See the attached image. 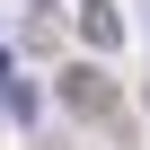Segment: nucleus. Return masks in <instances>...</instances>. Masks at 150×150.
Wrapping results in <instances>:
<instances>
[{"instance_id": "nucleus-1", "label": "nucleus", "mask_w": 150, "mask_h": 150, "mask_svg": "<svg viewBox=\"0 0 150 150\" xmlns=\"http://www.w3.org/2000/svg\"><path fill=\"white\" fill-rule=\"evenodd\" d=\"M53 88L80 106V115H97V124H115V115H124V97H115V80H106L97 62H71V71H53Z\"/></svg>"}, {"instance_id": "nucleus-2", "label": "nucleus", "mask_w": 150, "mask_h": 150, "mask_svg": "<svg viewBox=\"0 0 150 150\" xmlns=\"http://www.w3.org/2000/svg\"><path fill=\"white\" fill-rule=\"evenodd\" d=\"M80 44L88 53H115L124 44V9H115V0H80Z\"/></svg>"}, {"instance_id": "nucleus-3", "label": "nucleus", "mask_w": 150, "mask_h": 150, "mask_svg": "<svg viewBox=\"0 0 150 150\" xmlns=\"http://www.w3.org/2000/svg\"><path fill=\"white\" fill-rule=\"evenodd\" d=\"M0 97H9V115H18V124L35 115V80H0Z\"/></svg>"}]
</instances>
